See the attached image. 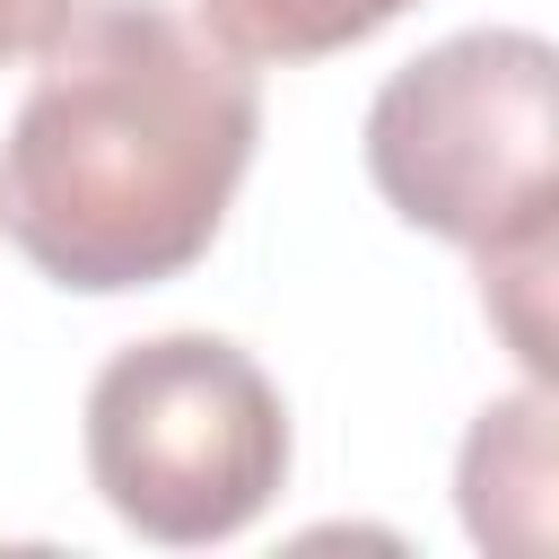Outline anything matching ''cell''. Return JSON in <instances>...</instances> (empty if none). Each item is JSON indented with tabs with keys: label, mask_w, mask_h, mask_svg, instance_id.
<instances>
[{
	"label": "cell",
	"mask_w": 559,
	"mask_h": 559,
	"mask_svg": "<svg viewBox=\"0 0 559 559\" xmlns=\"http://www.w3.org/2000/svg\"><path fill=\"white\" fill-rule=\"evenodd\" d=\"M262 140V79L166 0H79L0 140L9 245L79 297L192 271Z\"/></svg>",
	"instance_id": "6da1fadb"
},
{
	"label": "cell",
	"mask_w": 559,
	"mask_h": 559,
	"mask_svg": "<svg viewBox=\"0 0 559 559\" xmlns=\"http://www.w3.org/2000/svg\"><path fill=\"white\" fill-rule=\"evenodd\" d=\"M559 52L533 26H463L402 61L367 105V183L393 218L472 262L550 245Z\"/></svg>",
	"instance_id": "7a4b0ae2"
},
{
	"label": "cell",
	"mask_w": 559,
	"mask_h": 559,
	"mask_svg": "<svg viewBox=\"0 0 559 559\" xmlns=\"http://www.w3.org/2000/svg\"><path fill=\"white\" fill-rule=\"evenodd\" d=\"M87 480L166 550L236 542L288 480V402L253 349L218 332H157L87 384Z\"/></svg>",
	"instance_id": "3957f363"
},
{
	"label": "cell",
	"mask_w": 559,
	"mask_h": 559,
	"mask_svg": "<svg viewBox=\"0 0 559 559\" xmlns=\"http://www.w3.org/2000/svg\"><path fill=\"white\" fill-rule=\"evenodd\" d=\"M550 384H524L507 402H489L463 437V463H454V507H463V533L480 550H550Z\"/></svg>",
	"instance_id": "277c9868"
},
{
	"label": "cell",
	"mask_w": 559,
	"mask_h": 559,
	"mask_svg": "<svg viewBox=\"0 0 559 559\" xmlns=\"http://www.w3.org/2000/svg\"><path fill=\"white\" fill-rule=\"evenodd\" d=\"M201 26L245 61H323L367 35H384L419 0H192Z\"/></svg>",
	"instance_id": "5b68a950"
},
{
	"label": "cell",
	"mask_w": 559,
	"mask_h": 559,
	"mask_svg": "<svg viewBox=\"0 0 559 559\" xmlns=\"http://www.w3.org/2000/svg\"><path fill=\"white\" fill-rule=\"evenodd\" d=\"M70 9H79V0H0V70H9V61H35V52L70 26Z\"/></svg>",
	"instance_id": "8992f818"
}]
</instances>
